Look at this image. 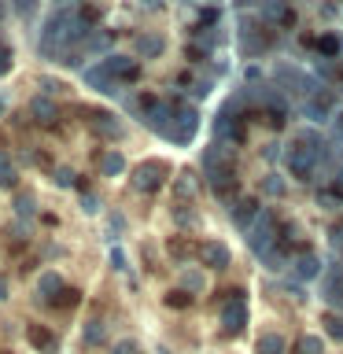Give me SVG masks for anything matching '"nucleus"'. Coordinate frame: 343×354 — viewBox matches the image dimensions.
<instances>
[{
    "mask_svg": "<svg viewBox=\"0 0 343 354\" xmlns=\"http://www.w3.org/2000/svg\"><path fill=\"white\" fill-rule=\"evenodd\" d=\"M137 74V59H129V55H104L96 66H85L82 71V82L89 88H96V93H104V96H118L122 93V82L126 77Z\"/></svg>",
    "mask_w": 343,
    "mask_h": 354,
    "instance_id": "obj_1",
    "label": "nucleus"
},
{
    "mask_svg": "<svg viewBox=\"0 0 343 354\" xmlns=\"http://www.w3.org/2000/svg\"><path fill=\"white\" fill-rule=\"evenodd\" d=\"M243 118L248 115H240V96H232L214 118V140L218 144H240L243 140Z\"/></svg>",
    "mask_w": 343,
    "mask_h": 354,
    "instance_id": "obj_2",
    "label": "nucleus"
},
{
    "mask_svg": "<svg viewBox=\"0 0 343 354\" xmlns=\"http://www.w3.org/2000/svg\"><path fill=\"white\" fill-rule=\"evenodd\" d=\"M273 77H277V88H284V93H299V96H306V100L321 93V85L306 71H299L295 63H277L273 66Z\"/></svg>",
    "mask_w": 343,
    "mask_h": 354,
    "instance_id": "obj_3",
    "label": "nucleus"
},
{
    "mask_svg": "<svg viewBox=\"0 0 343 354\" xmlns=\"http://www.w3.org/2000/svg\"><path fill=\"white\" fill-rule=\"evenodd\" d=\"M284 166H288V174H292V177H299V181H314V174L321 166V155L314 148H306L303 140H295L292 148L284 151Z\"/></svg>",
    "mask_w": 343,
    "mask_h": 354,
    "instance_id": "obj_4",
    "label": "nucleus"
},
{
    "mask_svg": "<svg viewBox=\"0 0 343 354\" xmlns=\"http://www.w3.org/2000/svg\"><path fill=\"white\" fill-rule=\"evenodd\" d=\"M218 321H221V328H225V336H240L243 325H248V299H243V292H229L221 299Z\"/></svg>",
    "mask_w": 343,
    "mask_h": 354,
    "instance_id": "obj_5",
    "label": "nucleus"
},
{
    "mask_svg": "<svg viewBox=\"0 0 343 354\" xmlns=\"http://www.w3.org/2000/svg\"><path fill=\"white\" fill-rule=\"evenodd\" d=\"M166 166L163 162H140V166H133V174H129V185L137 188L140 196H151V192H159V188L166 185Z\"/></svg>",
    "mask_w": 343,
    "mask_h": 354,
    "instance_id": "obj_6",
    "label": "nucleus"
},
{
    "mask_svg": "<svg viewBox=\"0 0 343 354\" xmlns=\"http://www.w3.org/2000/svg\"><path fill=\"white\" fill-rule=\"evenodd\" d=\"M277 229H281V225H277L273 210H262V218L254 221V229L248 232V248H251L254 254H259V259H262V254L277 243Z\"/></svg>",
    "mask_w": 343,
    "mask_h": 354,
    "instance_id": "obj_7",
    "label": "nucleus"
},
{
    "mask_svg": "<svg viewBox=\"0 0 343 354\" xmlns=\"http://www.w3.org/2000/svg\"><path fill=\"white\" fill-rule=\"evenodd\" d=\"M196 129H199V111L177 104V115H174V126H170V133H166V140L170 144H188L196 137Z\"/></svg>",
    "mask_w": 343,
    "mask_h": 354,
    "instance_id": "obj_8",
    "label": "nucleus"
},
{
    "mask_svg": "<svg viewBox=\"0 0 343 354\" xmlns=\"http://www.w3.org/2000/svg\"><path fill=\"white\" fill-rule=\"evenodd\" d=\"M270 44H273V33L266 30V26H248V22H240V52H248V55H262V52H270Z\"/></svg>",
    "mask_w": 343,
    "mask_h": 354,
    "instance_id": "obj_9",
    "label": "nucleus"
},
{
    "mask_svg": "<svg viewBox=\"0 0 343 354\" xmlns=\"http://www.w3.org/2000/svg\"><path fill=\"white\" fill-rule=\"evenodd\" d=\"M262 210L266 207H259V199H237V203L229 207V218H232V225H237L240 232H251L254 221L262 218Z\"/></svg>",
    "mask_w": 343,
    "mask_h": 354,
    "instance_id": "obj_10",
    "label": "nucleus"
},
{
    "mask_svg": "<svg viewBox=\"0 0 343 354\" xmlns=\"http://www.w3.org/2000/svg\"><path fill=\"white\" fill-rule=\"evenodd\" d=\"M229 259H232V254H229V248L221 240H203V243H199V262H203L207 270H225Z\"/></svg>",
    "mask_w": 343,
    "mask_h": 354,
    "instance_id": "obj_11",
    "label": "nucleus"
},
{
    "mask_svg": "<svg viewBox=\"0 0 343 354\" xmlns=\"http://www.w3.org/2000/svg\"><path fill=\"white\" fill-rule=\"evenodd\" d=\"M303 115L314 122V126H321V122L332 118V93H328V88H321L317 96L306 100V104H303Z\"/></svg>",
    "mask_w": 343,
    "mask_h": 354,
    "instance_id": "obj_12",
    "label": "nucleus"
},
{
    "mask_svg": "<svg viewBox=\"0 0 343 354\" xmlns=\"http://www.w3.org/2000/svg\"><path fill=\"white\" fill-rule=\"evenodd\" d=\"M63 292H66V288H63V277L55 273V270H44V273L37 277V299H41V303L55 306V299H59Z\"/></svg>",
    "mask_w": 343,
    "mask_h": 354,
    "instance_id": "obj_13",
    "label": "nucleus"
},
{
    "mask_svg": "<svg viewBox=\"0 0 343 354\" xmlns=\"http://www.w3.org/2000/svg\"><path fill=\"white\" fill-rule=\"evenodd\" d=\"M30 118L41 122V126H55V122H59V107H55L52 96H33L30 100Z\"/></svg>",
    "mask_w": 343,
    "mask_h": 354,
    "instance_id": "obj_14",
    "label": "nucleus"
},
{
    "mask_svg": "<svg viewBox=\"0 0 343 354\" xmlns=\"http://www.w3.org/2000/svg\"><path fill=\"white\" fill-rule=\"evenodd\" d=\"M96 166H100V177H122L126 174V155H122L118 148H107L96 159Z\"/></svg>",
    "mask_w": 343,
    "mask_h": 354,
    "instance_id": "obj_15",
    "label": "nucleus"
},
{
    "mask_svg": "<svg viewBox=\"0 0 343 354\" xmlns=\"http://www.w3.org/2000/svg\"><path fill=\"white\" fill-rule=\"evenodd\" d=\"M295 277H299V281H317V277H321V259L314 251H303L295 259Z\"/></svg>",
    "mask_w": 343,
    "mask_h": 354,
    "instance_id": "obj_16",
    "label": "nucleus"
},
{
    "mask_svg": "<svg viewBox=\"0 0 343 354\" xmlns=\"http://www.w3.org/2000/svg\"><path fill=\"white\" fill-rule=\"evenodd\" d=\"M93 129L100 133V137H107V140H122V137H126V126H122L115 115H96Z\"/></svg>",
    "mask_w": 343,
    "mask_h": 354,
    "instance_id": "obj_17",
    "label": "nucleus"
},
{
    "mask_svg": "<svg viewBox=\"0 0 343 354\" xmlns=\"http://www.w3.org/2000/svg\"><path fill=\"white\" fill-rule=\"evenodd\" d=\"M262 19H266V22H284V26H292L288 0H262Z\"/></svg>",
    "mask_w": 343,
    "mask_h": 354,
    "instance_id": "obj_18",
    "label": "nucleus"
},
{
    "mask_svg": "<svg viewBox=\"0 0 343 354\" xmlns=\"http://www.w3.org/2000/svg\"><path fill=\"white\" fill-rule=\"evenodd\" d=\"M181 292H188V295H203V292H207V273L196 270V266H188V270L181 273Z\"/></svg>",
    "mask_w": 343,
    "mask_h": 354,
    "instance_id": "obj_19",
    "label": "nucleus"
},
{
    "mask_svg": "<svg viewBox=\"0 0 343 354\" xmlns=\"http://www.w3.org/2000/svg\"><path fill=\"white\" fill-rule=\"evenodd\" d=\"M288 351V339L281 332H262L259 343H254V354H284Z\"/></svg>",
    "mask_w": 343,
    "mask_h": 354,
    "instance_id": "obj_20",
    "label": "nucleus"
},
{
    "mask_svg": "<svg viewBox=\"0 0 343 354\" xmlns=\"http://www.w3.org/2000/svg\"><path fill=\"white\" fill-rule=\"evenodd\" d=\"M321 295H325V303H332V306H343V270H336L325 281V288H321Z\"/></svg>",
    "mask_w": 343,
    "mask_h": 354,
    "instance_id": "obj_21",
    "label": "nucleus"
},
{
    "mask_svg": "<svg viewBox=\"0 0 343 354\" xmlns=\"http://www.w3.org/2000/svg\"><path fill=\"white\" fill-rule=\"evenodd\" d=\"M15 181H19L15 162H11V155L0 148V188H15Z\"/></svg>",
    "mask_w": 343,
    "mask_h": 354,
    "instance_id": "obj_22",
    "label": "nucleus"
},
{
    "mask_svg": "<svg viewBox=\"0 0 343 354\" xmlns=\"http://www.w3.org/2000/svg\"><path fill=\"white\" fill-rule=\"evenodd\" d=\"M159 52H163V37H159V33H144V37H137V55H140V59L159 55Z\"/></svg>",
    "mask_w": 343,
    "mask_h": 354,
    "instance_id": "obj_23",
    "label": "nucleus"
},
{
    "mask_svg": "<svg viewBox=\"0 0 343 354\" xmlns=\"http://www.w3.org/2000/svg\"><path fill=\"white\" fill-rule=\"evenodd\" d=\"M317 52L321 55H340L343 52V37H340V33H321V37H317Z\"/></svg>",
    "mask_w": 343,
    "mask_h": 354,
    "instance_id": "obj_24",
    "label": "nucleus"
},
{
    "mask_svg": "<svg viewBox=\"0 0 343 354\" xmlns=\"http://www.w3.org/2000/svg\"><path fill=\"white\" fill-rule=\"evenodd\" d=\"M104 332H107V328H104V321H100V317H89V321H85V328H82V336H85L89 347H96V343L104 339Z\"/></svg>",
    "mask_w": 343,
    "mask_h": 354,
    "instance_id": "obj_25",
    "label": "nucleus"
},
{
    "mask_svg": "<svg viewBox=\"0 0 343 354\" xmlns=\"http://www.w3.org/2000/svg\"><path fill=\"white\" fill-rule=\"evenodd\" d=\"M262 192H266V196H277V199H281V196L288 192V181H284L281 174H266V177H262Z\"/></svg>",
    "mask_w": 343,
    "mask_h": 354,
    "instance_id": "obj_26",
    "label": "nucleus"
},
{
    "mask_svg": "<svg viewBox=\"0 0 343 354\" xmlns=\"http://www.w3.org/2000/svg\"><path fill=\"white\" fill-rule=\"evenodd\" d=\"M174 188H177V196H188V199H192L196 196V174H177V181H174Z\"/></svg>",
    "mask_w": 343,
    "mask_h": 354,
    "instance_id": "obj_27",
    "label": "nucleus"
},
{
    "mask_svg": "<svg viewBox=\"0 0 343 354\" xmlns=\"http://www.w3.org/2000/svg\"><path fill=\"white\" fill-rule=\"evenodd\" d=\"M340 203H343V196H340V192H332V185H328V188H317V207L336 210Z\"/></svg>",
    "mask_w": 343,
    "mask_h": 354,
    "instance_id": "obj_28",
    "label": "nucleus"
},
{
    "mask_svg": "<svg viewBox=\"0 0 343 354\" xmlns=\"http://www.w3.org/2000/svg\"><path fill=\"white\" fill-rule=\"evenodd\" d=\"M321 325H325V332H328L336 343H343V317H340V314H325V321H321Z\"/></svg>",
    "mask_w": 343,
    "mask_h": 354,
    "instance_id": "obj_29",
    "label": "nucleus"
},
{
    "mask_svg": "<svg viewBox=\"0 0 343 354\" xmlns=\"http://www.w3.org/2000/svg\"><path fill=\"white\" fill-rule=\"evenodd\" d=\"M11 207H15V214H19V218H33V196H30V192H19Z\"/></svg>",
    "mask_w": 343,
    "mask_h": 354,
    "instance_id": "obj_30",
    "label": "nucleus"
},
{
    "mask_svg": "<svg viewBox=\"0 0 343 354\" xmlns=\"http://www.w3.org/2000/svg\"><path fill=\"white\" fill-rule=\"evenodd\" d=\"M11 63H15V52H11V44L0 41V77L11 74Z\"/></svg>",
    "mask_w": 343,
    "mask_h": 354,
    "instance_id": "obj_31",
    "label": "nucleus"
},
{
    "mask_svg": "<svg viewBox=\"0 0 343 354\" xmlns=\"http://www.w3.org/2000/svg\"><path fill=\"white\" fill-rule=\"evenodd\" d=\"M299 351H303V354H325V343H321V336H303Z\"/></svg>",
    "mask_w": 343,
    "mask_h": 354,
    "instance_id": "obj_32",
    "label": "nucleus"
},
{
    "mask_svg": "<svg viewBox=\"0 0 343 354\" xmlns=\"http://www.w3.org/2000/svg\"><path fill=\"white\" fill-rule=\"evenodd\" d=\"M55 185H59V188H71V185H77V174L63 166V170H55Z\"/></svg>",
    "mask_w": 343,
    "mask_h": 354,
    "instance_id": "obj_33",
    "label": "nucleus"
},
{
    "mask_svg": "<svg viewBox=\"0 0 343 354\" xmlns=\"http://www.w3.org/2000/svg\"><path fill=\"white\" fill-rule=\"evenodd\" d=\"M328 243H332V251H340V254H343V221H336V225H332Z\"/></svg>",
    "mask_w": 343,
    "mask_h": 354,
    "instance_id": "obj_34",
    "label": "nucleus"
},
{
    "mask_svg": "<svg viewBox=\"0 0 343 354\" xmlns=\"http://www.w3.org/2000/svg\"><path fill=\"white\" fill-rule=\"evenodd\" d=\"M30 343L33 347H52V336L44 328H30Z\"/></svg>",
    "mask_w": 343,
    "mask_h": 354,
    "instance_id": "obj_35",
    "label": "nucleus"
},
{
    "mask_svg": "<svg viewBox=\"0 0 343 354\" xmlns=\"http://www.w3.org/2000/svg\"><path fill=\"white\" fill-rule=\"evenodd\" d=\"M11 8H15L19 19H30L33 15V0H11Z\"/></svg>",
    "mask_w": 343,
    "mask_h": 354,
    "instance_id": "obj_36",
    "label": "nucleus"
},
{
    "mask_svg": "<svg viewBox=\"0 0 343 354\" xmlns=\"http://www.w3.org/2000/svg\"><path fill=\"white\" fill-rule=\"evenodd\" d=\"M111 266H115V270H118V273H126V270H129V262H126V254H122L118 248H115V251H111Z\"/></svg>",
    "mask_w": 343,
    "mask_h": 354,
    "instance_id": "obj_37",
    "label": "nucleus"
},
{
    "mask_svg": "<svg viewBox=\"0 0 343 354\" xmlns=\"http://www.w3.org/2000/svg\"><path fill=\"white\" fill-rule=\"evenodd\" d=\"M82 210L85 214H100V199L96 196H82Z\"/></svg>",
    "mask_w": 343,
    "mask_h": 354,
    "instance_id": "obj_38",
    "label": "nucleus"
},
{
    "mask_svg": "<svg viewBox=\"0 0 343 354\" xmlns=\"http://www.w3.org/2000/svg\"><path fill=\"white\" fill-rule=\"evenodd\" d=\"M170 306H188L192 303V295H185V292H170V299H166Z\"/></svg>",
    "mask_w": 343,
    "mask_h": 354,
    "instance_id": "obj_39",
    "label": "nucleus"
},
{
    "mask_svg": "<svg viewBox=\"0 0 343 354\" xmlns=\"http://www.w3.org/2000/svg\"><path fill=\"white\" fill-rule=\"evenodd\" d=\"M332 192L343 196V166H336V170H332Z\"/></svg>",
    "mask_w": 343,
    "mask_h": 354,
    "instance_id": "obj_40",
    "label": "nucleus"
},
{
    "mask_svg": "<svg viewBox=\"0 0 343 354\" xmlns=\"http://www.w3.org/2000/svg\"><path fill=\"white\" fill-rule=\"evenodd\" d=\"M332 137H336V144H343V115L332 118Z\"/></svg>",
    "mask_w": 343,
    "mask_h": 354,
    "instance_id": "obj_41",
    "label": "nucleus"
},
{
    "mask_svg": "<svg viewBox=\"0 0 343 354\" xmlns=\"http://www.w3.org/2000/svg\"><path fill=\"white\" fill-rule=\"evenodd\" d=\"M262 155H266V159H270V162H273V159H281V155H284V151H281V144H266V151H262Z\"/></svg>",
    "mask_w": 343,
    "mask_h": 354,
    "instance_id": "obj_42",
    "label": "nucleus"
},
{
    "mask_svg": "<svg viewBox=\"0 0 343 354\" xmlns=\"http://www.w3.org/2000/svg\"><path fill=\"white\" fill-rule=\"evenodd\" d=\"M192 93H196V96H207V93H210V82H207V77H203V82H196Z\"/></svg>",
    "mask_w": 343,
    "mask_h": 354,
    "instance_id": "obj_43",
    "label": "nucleus"
},
{
    "mask_svg": "<svg viewBox=\"0 0 343 354\" xmlns=\"http://www.w3.org/2000/svg\"><path fill=\"white\" fill-rule=\"evenodd\" d=\"M166 4V0H144V8H148V11H155V8H163Z\"/></svg>",
    "mask_w": 343,
    "mask_h": 354,
    "instance_id": "obj_44",
    "label": "nucleus"
},
{
    "mask_svg": "<svg viewBox=\"0 0 343 354\" xmlns=\"http://www.w3.org/2000/svg\"><path fill=\"white\" fill-rule=\"evenodd\" d=\"M129 351H133V347H129V343H118V347H115V351H111V354H129Z\"/></svg>",
    "mask_w": 343,
    "mask_h": 354,
    "instance_id": "obj_45",
    "label": "nucleus"
},
{
    "mask_svg": "<svg viewBox=\"0 0 343 354\" xmlns=\"http://www.w3.org/2000/svg\"><path fill=\"white\" fill-rule=\"evenodd\" d=\"M4 299H8V281L0 277V303H4Z\"/></svg>",
    "mask_w": 343,
    "mask_h": 354,
    "instance_id": "obj_46",
    "label": "nucleus"
},
{
    "mask_svg": "<svg viewBox=\"0 0 343 354\" xmlns=\"http://www.w3.org/2000/svg\"><path fill=\"white\" fill-rule=\"evenodd\" d=\"M52 4H59V8H66V4H71V0H52Z\"/></svg>",
    "mask_w": 343,
    "mask_h": 354,
    "instance_id": "obj_47",
    "label": "nucleus"
},
{
    "mask_svg": "<svg viewBox=\"0 0 343 354\" xmlns=\"http://www.w3.org/2000/svg\"><path fill=\"white\" fill-rule=\"evenodd\" d=\"M0 115H4V100H0Z\"/></svg>",
    "mask_w": 343,
    "mask_h": 354,
    "instance_id": "obj_48",
    "label": "nucleus"
}]
</instances>
